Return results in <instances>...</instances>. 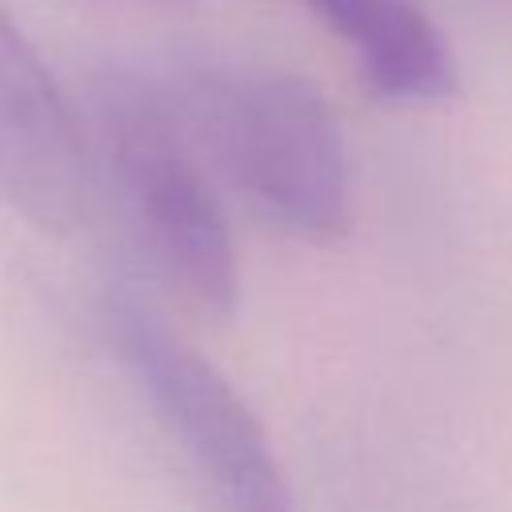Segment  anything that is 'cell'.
Returning <instances> with one entry per match:
<instances>
[{
  "label": "cell",
  "instance_id": "cell-1",
  "mask_svg": "<svg viewBox=\"0 0 512 512\" xmlns=\"http://www.w3.org/2000/svg\"><path fill=\"white\" fill-rule=\"evenodd\" d=\"M160 84L212 176L256 216L312 244L348 232L352 160L312 80L272 64L204 60Z\"/></svg>",
  "mask_w": 512,
  "mask_h": 512
},
{
  "label": "cell",
  "instance_id": "cell-2",
  "mask_svg": "<svg viewBox=\"0 0 512 512\" xmlns=\"http://www.w3.org/2000/svg\"><path fill=\"white\" fill-rule=\"evenodd\" d=\"M92 156L152 276L188 308L228 316L240 292L232 228L160 80L104 72L92 84Z\"/></svg>",
  "mask_w": 512,
  "mask_h": 512
},
{
  "label": "cell",
  "instance_id": "cell-3",
  "mask_svg": "<svg viewBox=\"0 0 512 512\" xmlns=\"http://www.w3.org/2000/svg\"><path fill=\"white\" fill-rule=\"evenodd\" d=\"M108 332L216 512H300L260 416L204 352L124 292L108 300Z\"/></svg>",
  "mask_w": 512,
  "mask_h": 512
},
{
  "label": "cell",
  "instance_id": "cell-4",
  "mask_svg": "<svg viewBox=\"0 0 512 512\" xmlns=\"http://www.w3.org/2000/svg\"><path fill=\"white\" fill-rule=\"evenodd\" d=\"M92 184V132L0 4V196L60 236L84 220Z\"/></svg>",
  "mask_w": 512,
  "mask_h": 512
},
{
  "label": "cell",
  "instance_id": "cell-5",
  "mask_svg": "<svg viewBox=\"0 0 512 512\" xmlns=\"http://www.w3.org/2000/svg\"><path fill=\"white\" fill-rule=\"evenodd\" d=\"M388 100H440L456 88L448 36L416 0H304Z\"/></svg>",
  "mask_w": 512,
  "mask_h": 512
},
{
  "label": "cell",
  "instance_id": "cell-6",
  "mask_svg": "<svg viewBox=\"0 0 512 512\" xmlns=\"http://www.w3.org/2000/svg\"><path fill=\"white\" fill-rule=\"evenodd\" d=\"M100 4H180V0H100Z\"/></svg>",
  "mask_w": 512,
  "mask_h": 512
}]
</instances>
